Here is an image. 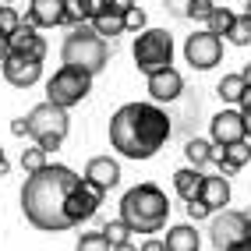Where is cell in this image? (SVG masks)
Masks as SVG:
<instances>
[{
  "label": "cell",
  "instance_id": "obj_1",
  "mask_svg": "<svg viewBox=\"0 0 251 251\" xmlns=\"http://www.w3.org/2000/svg\"><path fill=\"white\" fill-rule=\"evenodd\" d=\"M103 195H106L103 188L78 177L71 166L46 163L43 170L28 174V180H25L22 212L36 230L60 233V230H71L78 223H89L99 212V205H103Z\"/></svg>",
  "mask_w": 251,
  "mask_h": 251
},
{
  "label": "cell",
  "instance_id": "obj_2",
  "mask_svg": "<svg viewBox=\"0 0 251 251\" xmlns=\"http://www.w3.org/2000/svg\"><path fill=\"white\" fill-rule=\"evenodd\" d=\"M170 131V117L156 103H124L110 117V145L127 159H152Z\"/></svg>",
  "mask_w": 251,
  "mask_h": 251
},
{
  "label": "cell",
  "instance_id": "obj_3",
  "mask_svg": "<svg viewBox=\"0 0 251 251\" xmlns=\"http://www.w3.org/2000/svg\"><path fill=\"white\" fill-rule=\"evenodd\" d=\"M121 220L135 233H159L170 220V198L156 184H135L121 198Z\"/></svg>",
  "mask_w": 251,
  "mask_h": 251
},
{
  "label": "cell",
  "instance_id": "obj_4",
  "mask_svg": "<svg viewBox=\"0 0 251 251\" xmlns=\"http://www.w3.org/2000/svg\"><path fill=\"white\" fill-rule=\"evenodd\" d=\"M60 60L71 64V68H81L89 75H99L110 64V43L99 36L92 25H75L68 36H64V46H60Z\"/></svg>",
  "mask_w": 251,
  "mask_h": 251
},
{
  "label": "cell",
  "instance_id": "obj_5",
  "mask_svg": "<svg viewBox=\"0 0 251 251\" xmlns=\"http://www.w3.org/2000/svg\"><path fill=\"white\" fill-rule=\"evenodd\" d=\"M28 138L36 142L39 149H46V152H53V149L64 145V138H68V131H71V117L64 106L57 103H39V106H32L28 110Z\"/></svg>",
  "mask_w": 251,
  "mask_h": 251
},
{
  "label": "cell",
  "instance_id": "obj_6",
  "mask_svg": "<svg viewBox=\"0 0 251 251\" xmlns=\"http://www.w3.org/2000/svg\"><path fill=\"white\" fill-rule=\"evenodd\" d=\"M131 57H135V68L142 75L163 71L174 64V36L166 28H142L131 46Z\"/></svg>",
  "mask_w": 251,
  "mask_h": 251
},
{
  "label": "cell",
  "instance_id": "obj_7",
  "mask_svg": "<svg viewBox=\"0 0 251 251\" xmlns=\"http://www.w3.org/2000/svg\"><path fill=\"white\" fill-rule=\"evenodd\" d=\"M89 92H92V75L81 71V68H71V64H60L53 71V78L46 81V99L64 106V110L78 106Z\"/></svg>",
  "mask_w": 251,
  "mask_h": 251
},
{
  "label": "cell",
  "instance_id": "obj_8",
  "mask_svg": "<svg viewBox=\"0 0 251 251\" xmlns=\"http://www.w3.org/2000/svg\"><path fill=\"white\" fill-rule=\"evenodd\" d=\"M184 60H188L195 71H212L216 64L223 60V39L209 28L195 32V36L184 39Z\"/></svg>",
  "mask_w": 251,
  "mask_h": 251
},
{
  "label": "cell",
  "instance_id": "obj_9",
  "mask_svg": "<svg viewBox=\"0 0 251 251\" xmlns=\"http://www.w3.org/2000/svg\"><path fill=\"white\" fill-rule=\"evenodd\" d=\"M244 233H248V216H244V212H233V209H220V212H212L209 237H212L216 251H226L230 244H237Z\"/></svg>",
  "mask_w": 251,
  "mask_h": 251
},
{
  "label": "cell",
  "instance_id": "obj_10",
  "mask_svg": "<svg viewBox=\"0 0 251 251\" xmlns=\"http://www.w3.org/2000/svg\"><path fill=\"white\" fill-rule=\"evenodd\" d=\"M209 138L216 145H233V142H248V117L241 110H220L209 121Z\"/></svg>",
  "mask_w": 251,
  "mask_h": 251
},
{
  "label": "cell",
  "instance_id": "obj_11",
  "mask_svg": "<svg viewBox=\"0 0 251 251\" xmlns=\"http://www.w3.org/2000/svg\"><path fill=\"white\" fill-rule=\"evenodd\" d=\"M0 75H4L14 89H28L43 78V60L36 57H22V53H7L0 60Z\"/></svg>",
  "mask_w": 251,
  "mask_h": 251
},
{
  "label": "cell",
  "instance_id": "obj_12",
  "mask_svg": "<svg viewBox=\"0 0 251 251\" xmlns=\"http://www.w3.org/2000/svg\"><path fill=\"white\" fill-rule=\"evenodd\" d=\"M7 53H22V57H36V60H46V39L39 36V28L25 22L7 36Z\"/></svg>",
  "mask_w": 251,
  "mask_h": 251
},
{
  "label": "cell",
  "instance_id": "obj_13",
  "mask_svg": "<svg viewBox=\"0 0 251 251\" xmlns=\"http://www.w3.org/2000/svg\"><path fill=\"white\" fill-rule=\"evenodd\" d=\"M149 78V96H152V103H174V99L184 92V78L180 71L174 68H163V71H152V75H145Z\"/></svg>",
  "mask_w": 251,
  "mask_h": 251
},
{
  "label": "cell",
  "instance_id": "obj_14",
  "mask_svg": "<svg viewBox=\"0 0 251 251\" xmlns=\"http://www.w3.org/2000/svg\"><path fill=\"white\" fill-rule=\"evenodd\" d=\"M25 22L36 28H60L64 25V0H28Z\"/></svg>",
  "mask_w": 251,
  "mask_h": 251
},
{
  "label": "cell",
  "instance_id": "obj_15",
  "mask_svg": "<svg viewBox=\"0 0 251 251\" xmlns=\"http://www.w3.org/2000/svg\"><path fill=\"white\" fill-rule=\"evenodd\" d=\"M85 180H92L96 188L110 191V188H117V184H121V163L110 159V156H92L89 166H85Z\"/></svg>",
  "mask_w": 251,
  "mask_h": 251
},
{
  "label": "cell",
  "instance_id": "obj_16",
  "mask_svg": "<svg viewBox=\"0 0 251 251\" xmlns=\"http://www.w3.org/2000/svg\"><path fill=\"white\" fill-rule=\"evenodd\" d=\"M198 198L212 209V212H220L230 205V180L223 174H216V177H202V191H198Z\"/></svg>",
  "mask_w": 251,
  "mask_h": 251
},
{
  "label": "cell",
  "instance_id": "obj_17",
  "mask_svg": "<svg viewBox=\"0 0 251 251\" xmlns=\"http://www.w3.org/2000/svg\"><path fill=\"white\" fill-rule=\"evenodd\" d=\"M244 163H251V145H248V142L223 145V149H220V156H216V166H220V170H223L226 177H233Z\"/></svg>",
  "mask_w": 251,
  "mask_h": 251
},
{
  "label": "cell",
  "instance_id": "obj_18",
  "mask_svg": "<svg viewBox=\"0 0 251 251\" xmlns=\"http://www.w3.org/2000/svg\"><path fill=\"white\" fill-rule=\"evenodd\" d=\"M184 156H188L191 166H209L216 163V156H220V145H216L212 138H188V145H184Z\"/></svg>",
  "mask_w": 251,
  "mask_h": 251
},
{
  "label": "cell",
  "instance_id": "obj_19",
  "mask_svg": "<svg viewBox=\"0 0 251 251\" xmlns=\"http://www.w3.org/2000/svg\"><path fill=\"white\" fill-rule=\"evenodd\" d=\"M198 244H202V237L191 223H177L166 230V251H198Z\"/></svg>",
  "mask_w": 251,
  "mask_h": 251
},
{
  "label": "cell",
  "instance_id": "obj_20",
  "mask_svg": "<svg viewBox=\"0 0 251 251\" xmlns=\"http://www.w3.org/2000/svg\"><path fill=\"white\" fill-rule=\"evenodd\" d=\"M202 170L198 166H184V170H177L174 174V188H177V195L184 198V202H191V198H198V191H202Z\"/></svg>",
  "mask_w": 251,
  "mask_h": 251
},
{
  "label": "cell",
  "instance_id": "obj_21",
  "mask_svg": "<svg viewBox=\"0 0 251 251\" xmlns=\"http://www.w3.org/2000/svg\"><path fill=\"white\" fill-rule=\"evenodd\" d=\"M89 25H92L103 39H117V36H124V32H127V28H124V14H117V11H110V7H106L103 14H96Z\"/></svg>",
  "mask_w": 251,
  "mask_h": 251
},
{
  "label": "cell",
  "instance_id": "obj_22",
  "mask_svg": "<svg viewBox=\"0 0 251 251\" xmlns=\"http://www.w3.org/2000/svg\"><path fill=\"white\" fill-rule=\"evenodd\" d=\"M244 85H248V81H244V75L237 71V75H223V78H220V85H216V92H220L223 103H233V106H237V99H241Z\"/></svg>",
  "mask_w": 251,
  "mask_h": 251
},
{
  "label": "cell",
  "instance_id": "obj_23",
  "mask_svg": "<svg viewBox=\"0 0 251 251\" xmlns=\"http://www.w3.org/2000/svg\"><path fill=\"white\" fill-rule=\"evenodd\" d=\"M223 39L233 43V46H251V18L248 14H237V18H233V25H230V32Z\"/></svg>",
  "mask_w": 251,
  "mask_h": 251
},
{
  "label": "cell",
  "instance_id": "obj_24",
  "mask_svg": "<svg viewBox=\"0 0 251 251\" xmlns=\"http://www.w3.org/2000/svg\"><path fill=\"white\" fill-rule=\"evenodd\" d=\"M233 18H237V14H233L230 7H212V14H209V32H216V36H226L230 32V25H233Z\"/></svg>",
  "mask_w": 251,
  "mask_h": 251
},
{
  "label": "cell",
  "instance_id": "obj_25",
  "mask_svg": "<svg viewBox=\"0 0 251 251\" xmlns=\"http://www.w3.org/2000/svg\"><path fill=\"white\" fill-rule=\"evenodd\" d=\"M46 149H39V145H32V149H22V170L25 174H36V170H43L46 166Z\"/></svg>",
  "mask_w": 251,
  "mask_h": 251
},
{
  "label": "cell",
  "instance_id": "obj_26",
  "mask_svg": "<svg viewBox=\"0 0 251 251\" xmlns=\"http://www.w3.org/2000/svg\"><path fill=\"white\" fill-rule=\"evenodd\" d=\"M78 251H113V244L103 230H96V233H81L78 237Z\"/></svg>",
  "mask_w": 251,
  "mask_h": 251
},
{
  "label": "cell",
  "instance_id": "obj_27",
  "mask_svg": "<svg viewBox=\"0 0 251 251\" xmlns=\"http://www.w3.org/2000/svg\"><path fill=\"white\" fill-rule=\"evenodd\" d=\"M212 0H188V7H184V18H191V22H209V14H212Z\"/></svg>",
  "mask_w": 251,
  "mask_h": 251
},
{
  "label": "cell",
  "instance_id": "obj_28",
  "mask_svg": "<svg viewBox=\"0 0 251 251\" xmlns=\"http://www.w3.org/2000/svg\"><path fill=\"white\" fill-rule=\"evenodd\" d=\"M103 233L110 237V244H124V241H131V233H135V230H131L124 220H110V223L103 226Z\"/></svg>",
  "mask_w": 251,
  "mask_h": 251
},
{
  "label": "cell",
  "instance_id": "obj_29",
  "mask_svg": "<svg viewBox=\"0 0 251 251\" xmlns=\"http://www.w3.org/2000/svg\"><path fill=\"white\" fill-rule=\"evenodd\" d=\"M81 22H89L85 18V11H81V0H64V25H81Z\"/></svg>",
  "mask_w": 251,
  "mask_h": 251
},
{
  "label": "cell",
  "instance_id": "obj_30",
  "mask_svg": "<svg viewBox=\"0 0 251 251\" xmlns=\"http://www.w3.org/2000/svg\"><path fill=\"white\" fill-rule=\"evenodd\" d=\"M18 25H22V14L14 11V7H7V4H0V32H4V36H11Z\"/></svg>",
  "mask_w": 251,
  "mask_h": 251
},
{
  "label": "cell",
  "instance_id": "obj_31",
  "mask_svg": "<svg viewBox=\"0 0 251 251\" xmlns=\"http://www.w3.org/2000/svg\"><path fill=\"white\" fill-rule=\"evenodd\" d=\"M209 216H212V209L202 202V198H191V202H188V220H191V223H198V220H209Z\"/></svg>",
  "mask_w": 251,
  "mask_h": 251
},
{
  "label": "cell",
  "instance_id": "obj_32",
  "mask_svg": "<svg viewBox=\"0 0 251 251\" xmlns=\"http://www.w3.org/2000/svg\"><path fill=\"white\" fill-rule=\"evenodd\" d=\"M124 28H127V32H142V28H145V11H142V7H131V11L124 14Z\"/></svg>",
  "mask_w": 251,
  "mask_h": 251
},
{
  "label": "cell",
  "instance_id": "obj_33",
  "mask_svg": "<svg viewBox=\"0 0 251 251\" xmlns=\"http://www.w3.org/2000/svg\"><path fill=\"white\" fill-rule=\"evenodd\" d=\"M110 7V0H81V11H85V18L92 22L96 18V14H103Z\"/></svg>",
  "mask_w": 251,
  "mask_h": 251
},
{
  "label": "cell",
  "instance_id": "obj_34",
  "mask_svg": "<svg viewBox=\"0 0 251 251\" xmlns=\"http://www.w3.org/2000/svg\"><path fill=\"white\" fill-rule=\"evenodd\" d=\"M237 110H241L244 117H251V81L244 85V92H241V99H237Z\"/></svg>",
  "mask_w": 251,
  "mask_h": 251
},
{
  "label": "cell",
  "instance_id": "obj_35",
  "mask_svg": "<svg viewBox=\"0 0 251 251\" xmlns=\"http://www.w3.org/2000/svg\"><path fill=\"white\" fill-rule=\"evenodd\" d=\"M11 135H14V138H28V121H25V117L11 121Z\"/></svg>",
  "mask_w": 251,
  "mask_h": 251
},
{
  "label": "cell",
  "instance_id": "obj_36",
  "mask_svg": "<svg viewBox=\"0 0 251 251\" xmlns=\"http://www.w3.org/2000/svg\"><path fill=\"white\" fill-rule=\"evenodd\" d=\"M138 251H166V241H159V237H149V241H142V248Z\"/></svg>",
  "mask_w": 251,
  "mask_h": 251
},
{
  "label": "cell",
  "instance_id": "obj_37",
  "mask_svg": "<svg viewBox=\"0 0 251 251\" xmlns=\"http://www.w3.org/2000/svg\"><path fill=\"white\" fill-rule=\"evenodd\" d=\"M131 7H135V0H110V11H117V14H127Z\"/></svg>",
  "mask_w": 251,
  "mask_h": 251
},
{
  "label": "cell",
  "instance_id": "obj_38",
  "mask_svg": "<svg viewBox=\"0 0 251 251\" xmlns=\"http://www.w3.org/2000/svg\"><path fill=\"white\" fill-rule=\"evenodd\" d=\"M166 7H170L177 18H184V7H188V0H166Z\"/></svg>",
  "mask_w": 251,
  "mask_h": 251
},
{
  "label": "cell",
  "instance_id": "obj_39",
  "mask_svg": "<svg viewBox=\"0 0 251 251\" xmlns=\"http://www.w3.org/2000/svg\"><path fill=\"white\" fill-rule=\"evenodd\" d=\"M226 251H251V237H248V233H244V237H241L237 244H230Z\"/></svg>",
  "mask_w": 251,
  "mask_h": 251
},
{
  "label": "cell",
  "instance_id": "obj_40",
  "mask_svg": "<svg viewBox=\"0 0 251 251\" xmlns=\"http://www.w3.org/2000/svg\"><path fill=\"white\" fill-rule=\"evenodd\" d=\"M4 57H7V36L0 32V60H4Z\"/></svg>",
  "mask_w": 251,
  "mask_h": 251
},
{
  "label": "cell",
  "instance_id": "obj_41",
  "mask_svg": "<svg viewBox=\"0 0 251 251\" xmlns=\"http://www.w3.org/2000/svg\"><path fill=\"white\" fill-rule=\"evenodd\" d=\"M113 251H138V248L131 244V241H124V244H113Z\"/></svg>",
  "mask_w": 251,
  "mask_h": 251
},
{
  "label": "cell",
  "instance_id": "obj_42",
  "mask_svg": "<svg viewBox=\"0 0 251 251\" xmlns=\"http://www.w3.org/2000/svg\"><path fill=\"white\" fill-rule=\"evenodd\" d=\"M7 174V156H4V149H0V177Z\"/></svg>",
  "mask_w": 251,
  "mask_h": 251
},
{
  "label": "cell",
  "instance_id": "obj_43",
  "mask_svg": "<svg viewBox=\"0 0 251 251\" xmlns=\"http://www.w3.org/2000/svg\"><path fill=\"white\" fill-rule=\"evenodd\" d=\"M241 75H244V81H251V64H244V71H241Z\"/></svg>",
  "mask_w": 251,
  "mask_h": 251
},
{
  "label": "cell",
  "instance_id": "obj_44",
  "mask_svg": "<svg viewBox=\"0 0 251 251\" xmlns=\"http://www.w3.org/2000/svg\"><path fill=\"white\" fill-rule=\"evenodd\" d=\"M244 14H248V18H251V0H244Z\"/></svg>",
  "mask_w": 251,
  "mask_h": 251
},
{
  "label": "cell",
  "instance_id": "obj_45",
  "mask_svg": "<svg viewBox=\"0 0 251 251\" xmlns=\"http://www.w3.org/2000/svg\"><path fill=\"white\" fill-rule=\"evenodd\" d=\"M248 237H251V216H248Z\"/></svg>",
  "mask_w": 251,
  "mask_h": 251
},
{
  "label": "cell",
  "instance_id": "obj_46",
  "mask_svg": "<svg viewBox=\"0 0 251 251\" xmlns=\"http://www.w3.org/2000/svg\"><path fill=\"white\" fill-rule=\"evenodd\" d=\"M248 135H251V117H248Z\"/></svg>",
  "mask_w": 251,
  "mask_h": 251
},
{
  "label": "cell",
  "instance_id": "obj_47",
  "mask_svg": "<svg viewBox=\"0 0 251 251\" xmlns=\"http://www.w3.org/2000/svg\"><path fill=\"white\" fill-rule=\"evenodd\" d=\"M0 4H4V0H0Z\"/></svg>",
  "mask_w": 251,
  "mask_h": 251
},
{
  "label": "cell",
  "instance_id": "obj_48",
  "mask_svg": "<svg viewBox=\"0 0 251 251\" xmlns=\"http://www.w3.org/2000/svg\"><path fill=\"white\" fill-rule=\"evenodd\" d=\"M248 145H251V142H248Z\"/></svg>",
  "mask_w": 251,
  "mask_h": 251
}]
</instances>
